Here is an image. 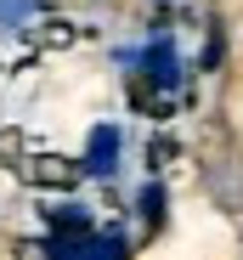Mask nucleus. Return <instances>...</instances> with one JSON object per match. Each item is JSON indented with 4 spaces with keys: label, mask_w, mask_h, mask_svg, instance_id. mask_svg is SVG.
Wrapping results in <instances>:
<instances>
[{
    "label": "nucleus",
    "mask_w": 243,
    "mask_h": 260,
    "mask_svg": "<svg viewBox=\"0 0 243 260\" xmlns=\"http://www.w3.org/2000/svg\"><path fill=\"white\" fill-rule=\"evenodd\" d=\"M46 260H125V243L96 238V232H51L46 238Z\"/></svg>",
    "instance_id": "nucleus-1"
},
{
    "label": "nucleus",
    "mask_w": 243,
    "mask_h": 260,
    "mask_svg": "<svg viewBox=\"0 0 243 260\" xmlns=\"http://www.w3.org/2000/svg\"><path fill=\"white\" fill-rule=\"evenodd\" d=\"M142 62H147V74L164 85V91H176V85H181V62H176V40H170V34H158L153 46L142 51Z\"/></svg>",
    "instance_id": "nucleus-2"
},
{
    "label": "nucleus",
    "mask_w": 243,
    "mask_h": 260,
    "mask_svg": "<svg viewBox=\"0 0 243 260\" xmlns=\"http://www.w3.org/2000/svg\"><path fill=\"white\" fill-rule=\"evenodd\" d=\"M113 164H119V130H113V124H96V130H91V158H85V170H91V176H108Z\"/></svg>",
    "instance_id": "nucleus-3"
},
{
    "label": "nucleus",
    "mask_w": 243,
    "mask_h": 260,
    "mask_svg": "<svg viewBox=\"0 0 243 260\" xmlns=\"http://www.w3.org/2000/svg\"><path fill=\"white\" fill-rule=\"evenodd\" d=\"M158 209H164V192H158V181L142 192V215H158Z\"/></svg>",
    "instance_id": "nucleus-4"
}]
</instances>
